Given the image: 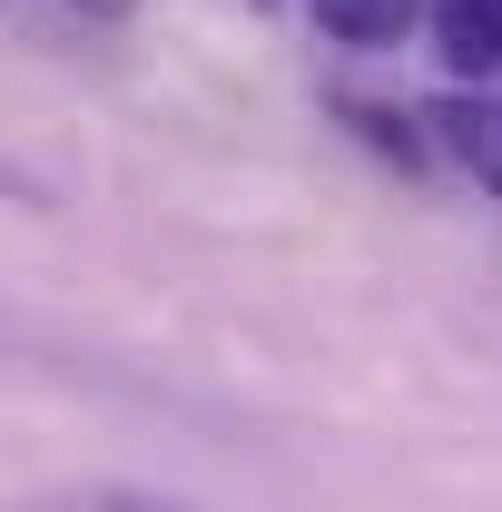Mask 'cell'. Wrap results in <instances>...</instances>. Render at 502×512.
Returning <instances> with one entry per match:
<instances>
[{"label":"cell","instance_id":"obj_6","mask_svg":"<svg viewBox=\"0 0 502 512\" xmlns=\"http://www.w3.org/2000/svg\"><path fill=\"white\" fill-rule=\"evenodd\" d=\"M0 188H10V178H0Z\"/></svg>","mask_w":502,"mask_h":512},{"label":"cell","instance_id":"obj_4","mask_svg":"<svg viewBox=\"0 0 502 512\" xmlns=\"http://www.w3.org/2000/svg\"><path fill=\"white\" fill-rule=\"evenodd\" d=\"M40 512H188V503H158V493H128V483H89V493H50Z\"/></svg>","mask_w":502,"mask_h":512},{"label":"cell","instance_id":"obj_3","mask_svg":"<svg viewBox=\"0 0 502 512\" xmlns=\"http://www.w3.org/2000/svg\"><path fill=\"white\" fill-rule=\"evenodd\" d=\"M306 10H315V30L345 40V50H394L424 20V0H306Z\"/></svg>","mask_w":502,"mask_h":512},{"label":"cell","instance_id":"obj_5","mask_svg":"<svg viewBox=\"0 0 502 512\" xmlns=\"http://www.w3.org/2000/svg\"><path fill=\"white\" fill-rule=\"evenodd\" d=\"M69 10H89V20H128L138 0H69Z\"/></svg>","mask_w":502,"mask_h":512},{"label":"cell","instance_id":"obj_1","mask_svg":"<svg viewBox=\"0 0 502 512\" xmlns=\"http://www.w3.org/2000/svg\"><path fill=\"white\" fill-rule=\"evenodd\" d=\"M424 128H434V148L473 178V188L502 197V89L493 79H453L443 99H424Z\"/></svg>","mask_w":502,"mask_h":512},{"label":"cell","instance_id":"obj_2","mask_svg":"<svg viewBox=\"0 0 502 512\" xmlns=\"http://www.w3.org/2000/svg\"><path fill=\"white\" fill-rule=\"evenodd\" d=\"M434 50L453 60V79H493L502 69V0H424Z\"/></svg>","mask_w":502,"mask_h":512}]
</instances>
